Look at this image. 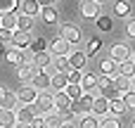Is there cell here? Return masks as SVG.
<instances>
[{
    "mask_svg": "<svg viewBox=\"0 0 135 128\" xmlns=\"http://www.w3.org/2000/svg\"><path fill=\"white\" fill-rule=\"evenodd\" d=\"M36 112L40 114V116H47V114H55L57 109H55V93L52 90H43V93H38V100H36Z\"/></svg>",
    "mask_w": 135,
    "mask_h": 128,
    "instance_id": "obj_1",
    "label": "cell"
},
{
    "mask_svg": "<svg viewBox=\"0 0 135 128\" xmlns=\"http://www.w3.org/2000/svg\"><path fill=\"white\" fill-rule=\"evenodd\" d=\"M52 74H57V71L52 69V64H50L47 69H43V71H36V76L31 78V86H33L38 93L50 90V78H52Z\"/></svg>",
    "mask_w": 135,
    "mask_h": 128,
    "instance_id": "obj_2",
    "label": "cell"
},
{
    "mask_svg": "<svg viewBox=\"0 0 135 128\" xmlns=\"http://www.w3.org/2000/svg\"><path fill=\"white\" fill-rule=\"evenodd\" d=\"M81 17L88 21H97L102 17V5L95 0H81Z\"/></svg>",
    "mask_w": 135,
    "mask_h": 128,
    "instance_id": "obj_3",
    "label": "cell"
},
{
    "mask_svg": "<svg viewBox=\"0 0 135 128\" xmlns=\"http://www.w3.org/2000/svg\"><path fill=\"white\" fill-rule=\"evenodd\" d=\"M69 45H78L81 43V38H83V33H81V26H76V24H62V33H59Z\"/></svg>",
    "mask_w": 135,
    "mask_h": 128,
    "instance_id": "obj_4",
    "label": "cell"
},
{
    "mask_svg": "<svg viewBox=\"0 0 135 128\" xmlns=\"http://www.w3.org/2000/svg\"><path fill=\"white\" fill-rule=\"evenodd\" d=\"M47 52H50L52 57H66V55L71 52V45H69V43H66L62 36H57V38H52V40H50Z\"/></svg>",
    "mask_w": 135,
    "mask_h": 128,
    "instance_id": "obj_5",
    "label": "cell"
},
{
    "mask_svg": "<svg viewBox=\"0 0 135 128\" xmlns=\"http://www.w3.org/2000/svg\"><path fill=\"white\" fill-rule=\"evenodd\" d=\"M17 107H19L17 93L9 90V88H5V86H0V109H9V112H14Z\"/></svg>",
    "mask_w": 135,
    "mask_h": 128,
    "instance_id": "obj_6",
    "label": "cell"
},
{
    "mask_svg": "<svg viewBox=\"0 0 135 128\" xmlns=\"http://www.w3.org/2000/svg\"><path fill=\"white\" fill-rule=\"evenodd\" d=\"M109 59H114L116 64H123L126 59H131V48L126 43H114L109 48Z\"/></svg>",
    "mask_w": 135,
    "mask_h": 128,
    "instance_id": "obj_7",
    "label": "cell"
},
{
    "mask_svg": "<svg viewBox=\"0 0 135 128\" xmlns=\"http://www.w3.org/2000/svg\"><path fill=\"white\" fill-rule=\"evenodd\" d=\"M17 100H19V105H36V100H38V90H36L31 83H24V86L17 90Z\"/></svg>",
    "mask_w": 135,
    "mask_h": 128,
    "instance_id": "obj_8",
    "label": "cell"
},
{
    "mask_svg": "<svg viewBox=\"0 0 135 128\" xmlns=\"http://www.w3.org/2000/svg\"><path fill=\"white\" fill-rule=\"evenodd\" d=\"M14 114H17V121H19V124H31V121L38 116V112H36L33 105H19V107L14 109Z\"/></svg>",
    "mask_w": 135,
    "mask_h": 128,
    "instance_id": "obj_9",
    "label": "cell"
},
{
    "mask_svg": "<svg viewBox=\"0 0 135 128\" xmlns=\"http://www.w3.org/2000/svg\"><path fill=\"white\" fill-rule=\"evenodd\" d=\"M31 33H24V31H14V38H12V48L14 50H19V52H24V50H28L31 48Z\"/></svg>",
    "mask_w": 135,
    "mask_h": 128,
    "instance_id": "obj_10",
    "label": "cell"
},
{
    "mask_svg": "<svg viewBox=\"0 0 135 128\" xmlns=\"http://www.w3.org/2000/svg\"><path fill=\"white\" fill-rule=\"evenodd\" d=\"M90 114H93V116H97V119L109 116V100H107V97H102V95H97V97H95V102H93Z\"/></svg>",
    "mask_w": 135,
    "mask_h": 128,
    "instance_id": "obj_11",
    "label": "cell"
},
{
    "mask_svg": "<svg viewBox=\"0 0 135 128\" xmlns=\"http://www.w3.org/2000/svg\"><path fill=\"white\" fill-rule=\"evenodd\" d=\"M19 14L24 17H40V5L38 0H19Z\"/></svg>",
    "mask_w": 135,
    "mask_h": 128,
    "instance_id": "obj_12",
    "label": "cell"
},
{
    "mask_svg": "<svg viewBox=\"0 0 135 128\" xmlns=\"http://www.w3.org/2000/svg\"><path fill=\"white\" fill-rule=\"evenodd\" d=\"M81 88L83 93H90V95H100L97 93V76L93 71H83V78H81Z\"/></svg>",
    "mask_w": 135,
    "mask_h": 128,
    "instance_id": "obj_13",
    "label": "cell"
},
{
    "mask_svg": "<svg viewBox=\"0 0 135 128\" xmlns=\"http://www.w3.org/2000/svg\"><path fill=\"white\" fill-rule=\"evenodd\" d=\"M66 59H69V67H71V69H78V71H83V67H85V62H88V57H85L83 50H71V52L66 55Z\"/></svg>",
    "mask_w": 135,
    "mask_h": 128,
    "instance_id": "obj_14",
    "label": "cell"
},
{
    "mask_svg": "<svg viewBox=\"0 0 135 128\" xmlns=\"http://www.w3.org/2000/svg\"><path fill=\"white\" fill-rule=\"evenodd\" d=\"M40 19H43V24H45V26H55V24L59 21L57 7H52V5H47V7H40Z\"/></svg>",
    "mask_w": 135,
    "mask_h": 128,
    "instance_id": "obj_15",
    "label": "cell"
},
{
    "mask_svg": "<svg viewBox=\"0 0 135 128\" xmlns=\"http://www.w3.org/2000/svg\"><path fill=\"white\" fill-rule=\"evenodd\" d=\"M31 64L36 67V71H43L52 64V55L50 52H38V55H31Z\"/></svg>",
    "mask_w": 135,
    "mask_h": 128,
    "instance_id": "obj_16",
    "label": "cell"
},
{
    "mask_svg": "<svg viewBox=\"0 0 135 128\" xmlns=\"http://www.w3.org/2000/svg\"><path fill=\"white\" fill-rule=\"evenodd\" d=\"M17 74H19V81L31 83V78L36 76V67H33L31 62H24V64H19V67H17Z\"/></svg>",
    "mask_w": 135,
    "mask_h": 128,
    "instance_id": "obj_17",
    "label": "cell"
},
{
    "mask_svg": "<svg viewBox=\"0 0 135 128\" xmlns=\"http://www.w3.org/2000/svg\"><path fill=\"white\" fill-rule=\"evenodd\" d=\"M116 69H119V64H116L114 59H109V57H104V59L100 62V76H112V78H116Z\"/></svg>",
    "mask_w": 135,
    "mask_h": 128,
    "instance_id": "obj_18",
    "label": "cell"
},
{
    "mask_svg": "<svg viewBox=\"0 0 135 128\" xmlns=\"http://www.w3.org/2000/svg\"><path fill=\"white\" fill-rule=\"evenodd\" d=\"M66 86H69L66 74H52V78H50V90L52 93H62Z\"/></svg>",
    "mask_w": 135,
    "mask_h": 128,
    "instance_id": "obj_19",
    "label": "cell"
},
{
    "mask_svg": "<svg viewBox=\"0 0 135 128\" xmlns=\"http://www.w3.org/2000/svg\"><path fill=\"white\" fill-rule=\"evenodd\" d=\"M131 12H133V5H131L128 0H114V14H116V17L131 19Z\"/></svg>",
    "mask_w": 135,
    "mask_h": 128,
    "instance_id": "obj_20",
    "label": "cell"
},
{
    "mask_svg": "<svg viewBox=\"0 0 135 128\" xmlns=\"http://www.w3.org/2000/svg\"><path fill=\"white\" fill-rule=\"evenodd\" d=\"M69 107H71V100H69V95L62 90V93H55V109L62 114V112H69Z\"/></svg>",
    "mask_w": 135,
    "mask_h": 128,
    "instance_id": "obj_21",
    "label": "cell"
},
{
    "mask_svg": "<svg viewBox=\"0 0 135 128\" xmlns=\"http://www.w3.org/2000/svg\"><path fill=\"white\" fill-rule=\"evenodd\" d=\"M17 126V114L9 109H0V128H14Z\"/></svg>",
    "mask_w": 135,
    "mask_h": 128,
    "instance_id": "obj_22",
    "label": "cell"
},
{
    "mask_svg": "<svg viewBox=\"0 0 135 128\" xmlns=\"http://www.w3.org/2000/svg\"><path fill=\"white\" fill-rule=\"evenodd\" d=\"M17 19H19V14H17V12L2 14V17H0V29H7V31H17Z\"/></svg>",
    "mask_w": 135,
    "mask_h": 128,
    "instance_id": "obj_23",
    "label": "cell"
},
{
    "mask_svg": "<svg viewBox=\"0 0 135 128\" xmlns=\"http://www.w3.org/2000/svg\"><path fill=\"white\" fill-rule=\"evenodd\" d=\"M119 76L131 78V81L135 78V62H133V57H131V59H126L123 64H119Z\"/></svg>",
    "mask_w": 135,
    "mask_h": 128,
    "instance_id": "obj_24",
    "label": "cell"
},
{
    "mask_svg": "<svg viewBox=\"0 0 135 128\" xmlns=\"http://www.w3.org/2000/svg\"><path fill=\"white\" fill-rule=\"evenodd\" d=\"M47 45H50V40L47 38H43V36H38V38H33L31 40V55H38V52H47Z\"/></svg>",
    "mask_w": 135,
    "mask_h": 128,
    "instance_id": "obj_25",
    "label": "cell"
},
{
    "mask_svg": "<svg viewBox=\"0 0 135 128\" xmlns=\"http://www.w3.org/2000/svg\"><path fill=\"white\" fill-rule=\"evenodd\" d=\"M114 86H116V90L121 93V97L133 90V81H131V78H123V76H119V74H116V78H114Z\"/></svg>",
    "mask_w": 135,
    "mask_h": 128,
    "instance_id": "obj_26",
    "label": "cell"
},
{
    "mask_svg": "<svg viewBox=\"0 0 135 128\" xmlns=\"http://www.w3.org/2000/svg\"><path fill=\"white\" fill-rule=\"evenodd\" d=\"M76 128H100V119L93 114H83V116H78Z\"/></svg>",
    "mask_w": 135,
    "mask_h": 128,
    "instance_id": "obj_27",
    "label": "cell"
},
{
    "mask_svg": "<svg viewBox=\"0 0 135 128\" xmlns=\"http://www.w3.org/2000/svg\"><path fill=\"white\" fill-rule=\"evenodd\" d=\"M5 59H7L9 64H14V67H19V64H24V62H26V59H24V52L14 50V48H7V52H5Z\"/></svg>",
    "mask_w": 135,
    "mask_h": 128,
    "instance_id": "obj_28",
    "label": "cell"
},
{
    "mask_svg": "<svg viewBox=\"0 0 135 128\" xmlns=\"http://www.w3.org/2000/svg\"><path fill=\"white\" fill-rule=\"evenodd\" d=\"M64 93L69 95L71 102H78V100L83 97V88H81V83H69V86L64 88Z\"/></svg>",
    "mask_w": 135,
    "mask_h": 128,
    "instance_id": "obj_29",
    "label": "cell"
},
{
    "mask_svg": "<svg viewBox=\"0 0 135 128\" xmlns=\"http://www.w3.org/2000/svg\"><path fill=\"white\" fill-rule=\"evenodd\" d=\"M128 109H126V105H123V100H109V114L112 116H123Z\"/></svg>",
    "mask_w": 135,
    "mask_h": 128,
    "instance_id": "obj_30",
    "label": "cell"
},
{
    "mask_svg": "<svg viewBox=\"0 0 135 128\" xmlns=\"http://www.w3.org/2000/svg\"><path fill=\"white\" fill-rule=\"evenodd\" d=\"M95 26H97V29H100L102 33H109V31L114 29V19H112L109 14H102V17H100V19L95 21Z\"/></svg>",
    "mask_w": 135,
    "mask_h": 128,
    "instance_id": "obj_31",
    "label": "cell"
},
{
    "mask_svg": "<svg viewBox=\"0 0 135 128\" xmlns=\"http://www.w3.org/2000/svg\"><path fill=\"white\" fill-rule=\"evenodd\" d=\"M100 50H102V40H100V38H90V40L85 43V50H83V52H85V57H93V55H97Z\"/></svg>",
    "mask_w": 135,
    "mask_h": 128,
    "instance_id": "obj_32",
    "label": "cell"
},
{
    "mask_svg": "<svg viewBox=\"0 0 135 128\" xmlns=\"http://www.w3.org/2000/svg\"><path fill=\"white\" fill-rule=\"evenodd\" d=\"M31 29H33V19H31V17H24V14H19V19H17V31L31 33Z\"/></svg>",
    "mask_w": 135,
    "mask_h": 128,
    "instance_id": "obj_33",
    "label": "cell"
},
{
    "mask_svg": "<svg viewBox=\"0 0 135 128\" xmlns=\"http://www.w3.org/2000/svg\"><path fill=\"white\" fill-rule=\"evenodd\" d=\"M52 69H55L57 74H66L71 67H69V59H66V57H55V59H52Z\"/></svg>",
    "mask_w": 135,
    "mask_h": 128,
    "instance_id": "obj_34",
    "label": "cell"
},
{
    "mask_svg": "<svg viewBox=\"0 0 135 128\" xmlns=\"http://www.w3.org/2000/svg\"><path fill=\"white\" fill-rule=\"evenodd\" d=\"M62 114L59 112H55V114H47L45 116V128H62Z\"/></svg>",
    "mask_w": 135,
    "mask_h": 128,
    "instance_id": "obj_35",
    "label": "cell"
},
{
    "mask_svg": "<svg viewBox=\"0 0 135 128\" xmlns=\"http://www.w3.org/2000/svg\"><path fill=\"white\" fill-rule=\"evenodd\" d=\"M17 7H19V0H0V17L9 14V12H17Z\"/></svg>",
    "mask_w": 135,
    "mask_h": 128,
    "instance_id": "obj_36",
    "label": "cell"
},
{
    "mask_svg": "<svg viewBox=\"0 0 135 128\" xmlns=\"http://www.w3.org/2000/svg\"><path fill=\"white\" fill-rule=\"evenodd\" d=\"M100 128H121V119L119 116H104V119H100Z\"/></svg>",
    "mask_w": 135,
    "mask_h": 128,
    "instance_id": "obj_37",
    "label": "cell"
},
{
    "mask_svg": "<svg viewBox=\"0 0 135 128\" xmlns=\"http://www.w3.org/2000/svg\"><path fill=\"white\" fill-rule=\"evenodd\" d=\"M66 78H69V83H81L83 71H78V69H69V71H66Z\"/></svg>",
    "mask_w": 135,
    "mask_h": 128,
    "instance_id": "obj_38",
    "label": "cell"
},
{
    "mask_svg": "<svg viewBox=\"0 0 135 128\" xmlns=\"http://www.w3.org/2000/svg\"><path fill=\"white\" fill-rule=\"evenodd\" d=\"M121 100H123L126 109H133V112H135V93H133V90H131V93H126V95H123Z\"/></svg>",
    "mask_w": 135,
    "mask_h": 128,
    "instance_id": "obj_39",
    "label": "cell"
},
{
    "mask_svg": "<svg viewBox=\"0 0 135 128\" xmlns=\"http://www.w3.org/2000/svg\"><path fill=\"white\" fill-rule=\"evenodd\" d=\"M14 38V31H7V29H0V43L2 45H9Z\"/></svg>",
    "mask_w": 135,
    "mask_h": 128,
    "instance_id": "obj_40",
    "label": "cell"
},
{
    "mask_svg": "<svg viewBox=\"0 0 135 128\" xmlns=\"http://www.w3.org/2000/svg\"><path fill=\"white\" fill-rule=\"evenodd\" d=\"M126 33H128L131 38H135V17L133 19H126Z\"/></svg>",
    "mask_w": 135,
    "mask_h": 128,
    "instance_id": "obj_41",
    "label": "cell"
},
{
    "mask_svg": "<svg viewBox=\"0 0 135 128\" xmlns=\"http://www.w3.org/2000/svg\"><path fill=\"white\" fill-rule=\"evenodd\" d=\"M28 126H31V128H45V116H40V114H38V116L28 124Z\"/></svg>",
    "mask_w": 135,
    "mask_h": 128,
    "instance_id": "obj_42",
    "label": "cell"
},
{
    "mask_svg": "<svg viewBox=\"0 0 135 128\" xmlns=\"http://www.w3.org/2000/svg\"><path fill=\"white\" fill-rule=\"evenodd\" d=\"M62 128H76V124H66V121H64V124H62Z\"/></svg>",
    "mask_w": 135,
    "mask_h": 128,
    "instance_id": "obj_43",
    "label": "cell"
},
{
    "mask_svg": "<svg viewBox=\"0 0 135 128\" xmlns=\"http://www.w3.org/2000/svg\"><path fill=\"white\" fill-rule=\"evenodd\" d=\"M14 128H31V126H28V124H19V121H17V126H14Z\"/></svg>",
    "mask_w": 135,
    "mask_h": 128,
    "instance_id": "obj_44",
    "label": "cell"
},
{
    "mask_svg": "<svg viewBox=\"0 0 135 128\" xmlns=\"http://www.w3.org/2000/svg\"><path fill=\"white\" fill-rule=\"evenodd\" d=\"M0 52H7V45H2V43H0Z\"/></svg>",
    "mask_w": 135,
    "mask_h": 128,
    "instance_id": "obj_45",
    "label": "cell"
},
{
    "mask_svg": "<svg viewBox=\"0 0 135 128\" xmlns=\"http://www.w3.org/2000/svg\"><path fill=\"white\" fill-rule=\"evenodd\" d=\"M131 128H135V119H133V121H131Z\"/></svg>",
    "mask_w": 135,
    "mask_h": 128,
    "instance_id": "obj_46",
    "label": "cell"
},
{
    "mask_svg": "<svg viewBox=\"0 0 135 128\" xmlns=\"http://www.w3.org/2000/svg\"><path fill=\"white\" fill-rule=\"evenodd\" d=\"M95 2H100V5H102V2H107V0H95Z\"/></svg>",
    "mask_w": 135,
    "mask_h": 128,
    "instance_id": "obj_47",
    "label": "cell"
},
{
    "mask_svg": "<svg viewBox=\"0 0 135 128\" xmlns=\"http://www.w3.org/2000/svg\"><path fill=\"white\" fill-rule=\"evenodd\" d=\"M133 93H135V78H133Z\"/></svg>",
    "mask_w": 135,
    "mask_h": 128,
    "instance_id": "obj_48",
    "label": "cell"
},
{
    "mask_svg": "<svg viewBox=\"0 0 135 128\" xmlns=\"http://www.w3.org/2000/svg\"><path fill=\"white\" fill-rule=\"evenodd\" d=\"M133 62H135V55H133Z\"/></svg>",
    "mask_w": 135,
    "mask_h": 128,
    "instance_id": "obj_49",
    "label": "cell"
},
{
    "mask_svg": "<svg viewBox=\"0 0 135 128\" xmlns=\"http://www.w3.org/2000/svg\"><path fill=\"white\" fill-rule=\"evenodd\" d=\"M52 2H55V0H52Z\"/></svg>",
    "mask_w": 135,
    "mask_h": 128,
    "instance_id": "obj_50",
    "label": "cell"
}]
</instances>
